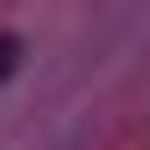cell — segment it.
Segmentation results:
<instances>
[{
    "mask_svg": "<svg viewBox=\"0 0 150 150\" xmlns=\"http://www.w3.org/2000/svg\"><path fill=\"white\" fill-rule=\"evenodd\" d=\"M14 71H22V43H14V36H0V86H7Z\"/></svg>",
    "mask_w": 150,
    "mask_h": 150,
    "instance_id": "obj_1",
    "label": "cell"
}]
</instances>
